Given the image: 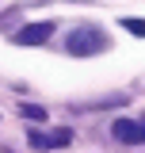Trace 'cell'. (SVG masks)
I'll return each mask as SVG.
<instances>
[{"label": "cell", "mask_w": 145, "mask_h": 153, "mask_svg": "<svg viewBox=\"0 0 145 153\" xmlns=\"http://www.w3.org/2000/svg\"><path fill=\"white\" fill-rule=\"evenodd\" d=\"M65 50L76 57H88V54H99V50H107V35L99 31V27H76L69 38H65Z\"/></svg>", "instance_id": "cell-1"}, {"label": "cell", "mask_w": 145, "mask_h": 153, "mask_svg": "<svg viewBox=\"0 0 145 153\" xmlns=\"http://www.w3.org/2000/svg\"><path fill=\"white\" fill-rule=\"evenodd\" d=\"M111 130H115V138H118L122 146H145V123H130V119H118Z\"/></svg>", "instance_id": "cell-2"}, {"label": "cell", "mask_w": 145, "mask_h": 153, "mask_svg": "<svg viewBox=\"0 0 145 153\" xmlns=\"http://www.w3.org/2000/svg\"><path fill=\"white\" fill-rule=\"evenodd\" d=\"M50 35H54V23H50V19H42V23H31V27H23V31L16 35V42H19V46H42Z\"/></svg>", "instance_id": "cell-3"}, {"label": "cell", "mask_w": 145, "mask_h": 153, "mask_svg": "<svg viewBox=\"0 0 145 153\" xmlns=\"http://www.w3.org/2000/svg\"><path fill=\"white\" fill-rule=\"evenodd\" d=\"M72 134L69 130H57V134H42V130H31V146L35 149H57V146H69Z\"/></svg>", "instance_id": "cell-4"}, {"label": "cell", "mask_w": 145, "mask_h": 153, "mask_svg": "<svg viewBox=\"0 0 145 153\" xmlns=\"http://www.w3.org/2000/svg\"><path fill=\"white\" fill-rule=\"evenodd\" d=\"M19 115H23V119H46V111H42V107H35V103H19Z\"/></svg>", "instance_id": "cell-5"}, {"label": "cell", "mask_w": 145, "mask_h": 153, "mask_svg": "<svg viewBox=\"0 0 145 153\" xmlns=\"http://www.w3.org/2000/svg\"><path fill=\"white\" fill-rule=\"evenodd\" d=\"M122 27H126L130 35H138V38H145V19H122Z\"/></svg>", "instance_id": "cell-6"}]
</instances>
